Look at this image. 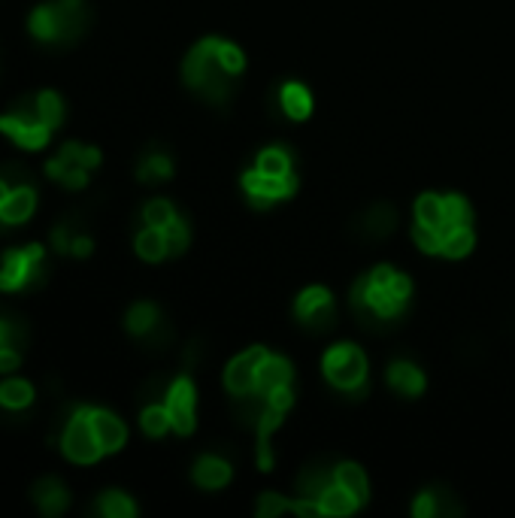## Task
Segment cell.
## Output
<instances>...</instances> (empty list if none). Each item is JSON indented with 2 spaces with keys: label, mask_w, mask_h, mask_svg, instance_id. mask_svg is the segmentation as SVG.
<instances>
[{
  "label": "cell",
  "mask_w": 515,
  "mask_h": 518,
  "mask_svg": "<svg viewBox=\"0 0 515 518\" xmlns=\"http://www.w3.org/2000/svg\"><path fill=\"white\" fill-rule=\"evenodd\" d=\"M125 325H128V334L143 340L149 349H164L173 340V328L164 322L161 309L155 303H149V300H140V303H134L128 309Z\"/></svg>",
  "instance_id": "cell-11"
},
{
  "label": "cell",
  "mask_w": 515,
  "mask_h": 518,
  "mask_svg": "<svg viewBox=\"0 0 515 518\" xmlns=\"http://www.w3.org/2000/svg\"><path fill=\"white\" fill-rule=\"evenodd\" d=\"M94 509L103 518H134L137 515V503L125 494V491H103L94 503Z\"/></svg>",
  "instance_id": "cell-29"
},
{
  "label": "cell",
  "mask_w": 515,
  "mask_h": 518,
  "mask_svg": "<svg viewBox=\"0 0 515 518\" xmlns=\"http://www.w3.org/2000/svg\"><path fill=\"white\" fill-rule=\"evenodd\" d=\"M385 379H388V385H391L400 397H406V400L422 397V394H425V388H428L425 370H422L416 361H406V358L391 361V364H388Z\"/></svg>",
  "instance_id": "cell-18"
},
{
  "label": "cell",
  "mask_w": 515,
  "mask_h": 518,
  "mask_svg": "<svg viewBox=\"0 0 515 518\" xmlns=\"http://www.w3.org/2000/svg\"><path fill=\"white\" fill-rule=\"evenodd\" d=\"M294 319L306 334H331L337 328V300L325 285H309L294 297Z\"/></svg>",
  "instance_id": "cell-5"
},
{
  "label": "cell",
  "mask_w": 515,
  "mask_h": 518,
  "mask_svg": "<svg viewBox=\"0 0 515 518\" xmlns=\"http://www.w3.org/2000/svg\"><path fill=\"white\" fill-rule=\"evenodd\" d=\"M137 176L140 182H149V185L167 182L173 176V158L167 152H146L137 164Z\"/></svg>",
  "instance_id": "cell-28"
},
{
  "label": "cell",
  "mask_w": 515,
  "mask_h": 518,
  "mask_svg": "<svg viewBox=\"0 0 515 518\" xmlns=\"http://www.w3.org/2000/svg\"><path fill=\"white\" fill-rule=\"evenodd\" d=\"M91 425H94V434H97V440H100V446H103V452H107V455L119 452L128 443L125 422L116 416V412H110V409L91 406Z\"/></svg>",
  "instance_id": "cell-19"
},
{
  "label": "cell",
  "mask_w": 515,
  "mask_h": 518,
  "mask_svg": "<svg viewBox=\"0 0 515 518\" xmlns=\"http://www.w3.org/2000/svg\"><path fill=\"white\" fill-rule=\"evenodd\" d=\"M134 249L143 261L149 264H158L164 258H170V249H167V237H164V228H143L134 240Z\"/></svg>",
  "instance_id": "cell-26"
},
{
  "label": "cell",
  "mask_w": 515,
  "mask_h": 518,
  "mask_svg": "<svg viewBox=\"0 0 515 518\" xmlns=\"http://www.w3.org/2000/svg\"><path fill=\"white\" fill-rule=\"evenodd\" d=\"M409 512L416 518H455V515H464V503L446 485H431L416 494Z\"/></svg>",
  "instance_id": "cell-13"
},
{
  "label": "cell",
  "mask_w": 515,
  "mask_h": 518,
  "mask_svg": "<svg viewBox=\"0 0 515 518\" xmlns=\"http://www.w3.org/2000/svg\"><path fill=\"white\" fill-rule=\"evenodd\" d=\"M164 237H167L170 255L176 258V255H182V252L188 249V243H191V228H188V222H185L182 216H176V219L164 228Z\"/></svg>",
  "instance_id": "cell-33"
},
{
  "label": "cell",
  "mask_w": 515,
  "mask_h": 518,
  "mask_svg": "<svg viewBox=\"0 0 515 518\" xmlns=\"http://www.w3.org/2000/svg\"><path fill=\"white\" fill-rule=\"evenodd\" d=\"M10 191H13V185L7 182V176H0V206H4V200L10 197Z\"/></svg>",
  "instance_id": "cell-38"
},
{
  "label": "cell",
  "mask_w": 515,
  "mask_h": 518,
  "mask_svg": "<svg viewBox=\"0 0 515 518\" xmlns=\"http://www.w3.org/2000/svg\"><path fill=\"white\" fill-rule=\"evenodd\" d=\"M46 173H49L55 182H61L64 188H73V191H76V188H85V185H88V173H91V170L82 167V164L67 161V158L58 152V155L46 164Z\"/></svg>",
  "instance_id": "cell-25"
},
{
  "label": "cell",
  "mask_w": 515,
  "mask_h": 518,
  "mask_svg": "<svg viewBox=\"0 0 515 518\" xmlns=\"http://www.w3.org/2000/svg\"><path fill=\"white\" fill-rule=\"evenodd\" d=\"M34 403V385L25 382V379H7V382H0V406L4 409H28Z\"/></svg>",
  "instance_id": "cell-30"
},
{
  "label": "cell",
  "mask_w": 515,
  "mask_h": 518,
  "mask_svg": "<svg viewBox=\"0 0 515 518\" xmlns=\"http://www.w3.org/2000/svg\"><path fill=\"white\" fill-rule=\"evenodd\" d=\"M43 261H46L43 246L10 249L4 255V264H0V291H22L37 285L46 273Z\"/></svg>",
  "instance_id": "cell-7"
},
{
  "label": "cell",
  "mask_w": 515,
  "mask_h": 518,
  "mask_svg": "<svg viewBox=\"0 0 515 518\" xmlns=\"http://www.w3.org/2000/svg\"><path fill=\"white\" fill-rule=\"evenodd\" d=\"M34 503H37V509H40L43 515L55 518V515H61V512L67 509L70 494H67V488H64L55 476H46V479H40V482L34 485Z\"/></svg>",
  "instance_id": "cell-21"
},
{
  "label": "cell",
  "mask_w": 515,
  "mask_h": 518,
  "mask_svg": "<svg viewBox=\"0 0 515 518\" xmlns=\"http://www.w3.org/2000/svg\"><path fill=\"white\" fill-rule=\"evenodd\" d=\"M397 228V213H394V206L391 203H370L367 210L355 219L352 231L358 234V240L364 243H382L394 234Z\"/></svg>",
  "instance_id": "cell-14"
},
{
  "label": "cell",
  "mask_w": 515,
  "mask_h": 518,
  "mask_svg": "<svg viewBox=\"0 0 515 518\" xmlns=\"http://www.w3.org/2000/svg\"><path fill=\"white\" fill-rule=\"evenodd\" d=\"M252 167L261 170V173H267V176H282V179H288V176H294V155H291L288 146L273 143V146H264V149L255 155V164H252Z\"/></svg>",
  "instance_id": "cell-22"
},
{
  "label": "cell",
  "mask_w": 515,
  "mask_h": 518,
  "mask_svg": "<svg viewBox=\"0 0 515 518\" xmlns=\"http://www.w3.org/2000/svg\"><path fill=\"white\" fill-rule=\"evenodd\" d=\"M34 113L43 125H49L55 131L64 122V100L55 91H40V94H34Z\"/></svg>",
  "instance_id": "cell-31"
},
{
  "label": "cell",
  "mask_w": 515,
  "mask_h": 518,
  "mask_svg": "<svg viewBox=\"0 0 515 518\" xmlns=\"http://www.w3.org/2000/svg\"><path fill=\"white\" fill-rule=\"evenodd\" d=\"M409 300H412V279L391 264H376L370 273L358 276L349 291L352 316L370 334L394 331L409 313Z\"/></svg>",
  "instance_id": "cell-1"
},
{
  "label": "cell",
  "mask_w": 515,
  "mask_h": 518,
  "mask_svg": "<svg viewBox=\"0 0 515 518\" xmlns=\"http://www.w3.org/2000/svg\"><path fill=\"white\" fill-rule=\"evenodd\" d=\"M273 100H276V110H279L288 122H306L309 116H313V107H316L313 91H309L303 82H294V79L276 85Z\"/></svg>",
  "instance_id": "cell-15"
},
{
  "label": "cell",
  "mask_w": 515,
  "mask_h": 518,
  "mask_svg": "<svg viewBox=\"0 0 515 518\" xmlns=\"http://www.w3.org/2000/svg\"><path fill=\"white\" fill-rule=\"evenodd\" d=\"M164 406L170 412V422H173V434L188 437L197 428V388L191 382L188 373L176 376L167 391H164Z\"/></svg>",
  "instance_id": "cell-10"
},
{
  "label": "cell",
  "mask_w": 515,
  "mask_h": 518,
  "mask_svg": "<svg viewBox=\"0 0 515 518\" xmlns=\"http://www.w3.org/2000/svg\"><path fill=\"white\" fill-rule=\"evenodd\" d=\"M176 216H179L176 206H173L170 200H164V197L149 200V203L143 206V225H149V228H167Z\"/></svg>",
  "instance_id": "cell-32"
},
{
  "label": "cell",
  "mask_w": 515,
  "mask_h": 518,
  "mask_svg": "<svg viewBox=\"0 0 515 518\" xmlns=\"http://www.w3.org/2000/svg\"><path fill=\"white\" fill-rule=\"evenodd\" d=\"M37 210V191L34 185L22 182L10 191V197L0 206V225L4 228H16V225H25Z\"/></svg>",
  "instance_id": "cell-20"
},
{
  "label": "cell",
  "mask_w": 515,
  "mask_h": 518,
  "mask_svg": "<svg viewBox=\"0 0 515 518\" xmlns=\"http://www.w3.org/2000/svg\"><path fill=\"white\" fill-rule=\"evenodd\" d=\"M28 28L40 43L70 46L88 31V7L85 0H52L31 13Z\"/></svg>",
  "instance_id": "cell-3"
},
{
  "label": "cell",
  "mask_w": 515,
  "mask_h": 518,
  "mask_svg": "<svg viewBox=\"0 0 515 518\" xmlns=\"http://www.w3.org/2000/svg\"><path fill=\"white\" fill-rule=\"evenodd\" d=\"M70 243H73L70 228H67V225H58V228L52 231V246H55V252H70Z\"/></svg>",
  "instance_id": "cell-36"
},
{
  "label": "cell",
  "mask_w": 515,
  "mask_h": 518,
  "mask_svg": "<svg viewBox=\"0 0 515 518\" xmlns=\"http://www.w3.org/2000/svg\"><path fill=\"white\" fill-rule=\"evenodd\" d=\"M19 364H22V352L16 346L0 349V373H13L19 370Z\"/></svg>",
  "instance_id": "cell-35"
},
{
  "label": "cell",
  "mask_w": 515,
  "mask_h": 518,
  "mask_svg": "<svg viewBox=\"0 0 515 518\" xmlns=\"http://www.w3.org/2000/svg\"><path fill=\"white\" fill-rule=\"evenodd\" d=\"M0 134L10 137L13 143H19L22 149H46V143L52 140V128L43 125L34 113V97L31 100H22L19 107L7 116H0Z\"/></svg>",
  "instance_id": "cell-8"
},
{
  "label": "cell",
  "mask_w": 515,
  "mask_h": 518,
  "mask_svg": "<svg viewBox=\"0 0 515 518\" xmlns=\"http://www.w3.org/2000/svg\"><path fill=\"white\" fill-rule=\"evenodd\" d=\"M61 452L73 464H94L107 455L97 440V434H94V425H91V406H76L70 412L64 434H61Z\"/></svg>",
  "instance_id": "cell-6"
},
{
  "label": "cell",
  "mask_w": 515,
  "mask_h": 518,
  "mask_svg": "<svg viewBox=\"0 0 515 518\" xmlns=\"http://www.w3.org/2000/svg\"><path fill=\"white\" fill-rule=\"evenodd\" d=\"M282 512H291V500L285 494H276V491L258 494V503H255L258 518H279Z\"/></svg>",
  "instance_id": "cell-34"
},
{
  "label": "cell",
  "mask_w": 515,
  "mask_h": 518,
  "mask_svg": "<svg viewBox=\"0 0 515 518\" xmlns=\"http://www.w3.org/2000/svg\"><path fill=\"white\" fill-rule=\"evenodd\" d=\"M140 428L152 440H158V437H164V434L173 431V422H170V412H167L164 400H149L143 406V412H140Z\"/></svg>",
  "instance_id": "cell-27"
},
{
  "label": "cell",
  "mask_w": 515,
  "mask_h": 518,
  "mask_svg": "<svg viewBox=\"0 0 515 518\" xmlns=\"http://www.w3.org/2000/svg\"><path fill=\"white\" fill-rule=\"evenodd\" d=\"M322 373L331 388L340 394L361 400L370 391V361L361 346L355 343H337L322 358Z\"/></svg>",
  "instance_id": "cell-4"
},
{
  "label": "cell",
  "mask_w": 515,
  "mask_h": 518,
  "mask_svg": "<svg viewBox=\"0 0 515 518\" xmlns=\"http://www.w3.org/2000/svg\"><path fill=\"white\" fill-rule=\"evenodd\" d=\"M70 252H73L76 258H88V255L94 252V243H91V237H85V234H76V237H73V243H70Z\"/></svg>",
  "instance_id": "cell-37"
},
{
  "label": "cell",
  "mask_w": 515,
  "mask_h": 518,
  "mask_svg": "<svg viewBox=\"0 0 515 518\" xmlns=\"http://www.w3.org/2000/svg\"><path fill=\"white\" fill-rule=\"evenodd\" d=\"M337 482L358 497L361 506H367L370 500V479H367V470L355 461H337Z\"/></svg>",
  "instance_id": "cell-24"
},
{
  "label": "cell",
  "mask_w": 515,
  "mask_h": 518,
  "mask_svg": "<svg viewBox=\"0 0 515 518\" xmlns=\"http://www.w3.org/2000/svg\"><path fill=\"white\" fill-rule=\"evenodd\" d=\"M267 349L264 346H252L246 352H240L228 367H225V391L231 397H243L255 391V379H258V367L264 361Z\"/></svg>",
  "instance_id": "cell-12"
},
{
  "label": "cell",
  "mask_w": 515,
  "mask_h": 518,
  "mask_svg": "<svg viewBox=\"0 0 515 518\" xmlns=\"http://www.w3.org/2000/svg\"><path fill=\"white\" fill-rule=\"evenodd\" d=\"M282 388H294V367L288 358L267 352L261 367H258V379H255V394L261 397H273Z\"/></svg>",
  "instance_id": "cell-16"
},
{
  "label": "cell",
  "mask_w": 515,
  "mask_h": 518,
  "mask_svg": "<svg viewBox=\"0 0 515 518\" xmlns=\"http://www.w3.org/2000/svg\"><path fill=\"white\" fill-rule=\"evenodd\" d=\"M316 500L322 506V515H334V518H346V515H355L361 509L358 497L349 494L340 482H334L331 488H325Z\"/></svg>",
  "instance_id": "cell-23"
},
{
  "label": "cell",
  "mask_w": 515,
  "mask_h": 518,
  "mask_svg": "<svg viewBox=\"0 0 515 518\" xmlns=\"http://www.w3.org/2000/svg\"><path fill=\"white\" fill-rule=\"evenodd\" d=\"M191 479L203 491H222L234 479V464L225 455H200L191 467Z\"/></svg>",
  "instance_id": "cell-17"
},
{
  "label": "cell",
  "mask_w": 515,
  "mask_h": 518,
  "mask_svg": "<svg viewBox=\"0 0 515 518\" xmlns=\"http://www.w3.org/2000/svg\"><path fill=\"white\" fill-rule=\"evenodd\" d=\"M246 73V52L222 37H203L182 61L185 85L213 107H228Z\"/></svg>",
  "instance_id": "cell-2"
},
{
  "label": "cell",
  "mask_w": 515,
  "mask_h": 518,
  "mask_svg": "<svg viewBox=\"0 0 515 518\" xmlns=\"http://www.w3.org/2000/svg\"><path fill=\"white\" fill-rule=\"evenodd\" d=\"M240 188L246 194V200L255 206V210H267V206H276L288 197H294L297 191V176H267L255 167H249L243 176H240Z\"/></svg>",
  "instance_id": "cell-9"
}]
</instances>
